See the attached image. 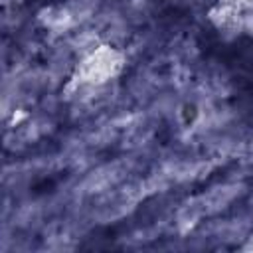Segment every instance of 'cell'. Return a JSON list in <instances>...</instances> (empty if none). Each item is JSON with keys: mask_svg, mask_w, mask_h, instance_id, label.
I'll use <instances>...</instances> for the list:
<instances>
[{"mask_svg": "<svg viewBox=\"0 0 253 253\" xmlns=\"http://www.w3.org/2000/svg\"><path fill=\"white\" fill-rule=\"evenodd\" d=\"M125 65V55L111 45H97L81 59L77 81L87 87H101L115 79Z\"/></svg>", "mask_w": 253, "mask_h": 253, "instance_id": "1", "label": "cell"}, {"mask_svg": "<svg viewBox=\"0 0 253 253\" xmlns=\"http://www.w3.org/2000/svg\"><path fill=\"white\" fill-rule=\"evenodd\" d=\"M40 22L47 28H63L73 22V12L67 6H49L40 12Z\"/></svg>", "mask_w": 253, "mask_h": 253, "instance_id": "2", "label": "cell"}]
</instances>
